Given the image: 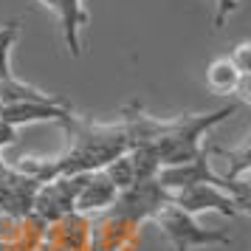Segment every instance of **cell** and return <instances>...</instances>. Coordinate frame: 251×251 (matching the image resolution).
<instances>
[{"label":"cell","instance_id":"6da1fadb","mask_svg":"<svg viewBox=\"0 0 251 251\" xmlns=\"http://www.w3.org/2000/svg\"><path fill=\"white\" fill-rule=\"evenodd\" d=\"M138 102H130L122 110V119L113 125L88 122L71 113L59 127L68 136V150L51 158H17L14 170L37 178L40 183L54 181L59 175H82V172L104 170L119 155H127L138 144Z\"/></svg>","mask_w":251,"mask_h":251},{"label":"cell","instance_id":"7a4b0ae2","mask_svg":"<svg viewBox=\"0 0 251 251\" xmlns=\"http://www.w3.org/2000/svg\"><path fill=\"white\" fill-rule=\"evenodd\" d=\"M237 107L240 102L220 107L215 113H183V116H175V119H167V130L158 138L150 141L155 155H158V164L161 167H175V164H186V161L198 158L203 152L201 136L209 133L215 125L226 122Z\"/></svg>","mask_w":251,"mask_h":251},{"label":"cell","instance_id":"3957f363","mask_svg":"<svg viewBox=\"0 0 251 251\" xmlns=\"http://www.w3.org/2000/svg\"><path fill=\"white\" fill-rule=\"evenodd\" d=\"M152 223L161 228V234L170 240L175 249H206V246H228L231 234L223 228H203L195 215H186L178 206L167 203Z\"/></svg>","mask_w":251,"mask_h":251},{"label":"cell","instance_id":"277c9868","mask_svg":"<svg viewBox=\"0 0 251 251\" xmlns=\"http://www.w3.org/2000/svg\"><path fill=\"white\" fill-rule=\"evenodd\" d=\"M167 203H170V192H167L155 178H150V181H136L130 189L119 192L116 201L107 206V209H113V212H119L122 217L133 220L138 226H144V223L152 220Z\"/></svg>","mask_w":251,"mask_h":251},{"label":"cell","instance_id":"5b68a950","mask_svg":"<svg viewBox=\"0 0 251 251\" xmlns=\"http://www.w3.org/2000/svg\"><path fill=\"white\" fill-rule=\"evenodd\" d=\"M88 181V172L82 175H59L54 181L40 183V189L34 195V206H31V215L40 217L43 223L59 220L74 212V201L79 195L82 183Z\"/></svg>","mask_w":251,"mask_h":251},{"label":"cell","instance_id":"8992f818","mask_svg":"<svg viewBox=\"0 0 251 251\" xmlns=\"http://www.w3.org/2000/svg\"><path fill=\"white\" fill-rule=\"evenodd\" d=\"M141 226L122 217L113 209H104L91 217V240L88 251H130L138 243Z\"/></svg>","mask_w":251,"mask_h":251},{"label":"cell","instance_id":"52a82bcc","mask_svg":"<svg viewBox=\"0 0 251 251\" xmlns=\"http://www.w3.org/2000/svg\"><path fill=\"white\" fill-rule=\"evenodd\" d=\"M170 203L195 217L201 212H217V215H226V217L246 215L231 195L212 186V183H192V186L175 189V192H170Z\"/></svg>","mask_w":251,"mask_h":251},{"label":"cell","instance_id":"ba28073f","mask_svg":"<svg viewBox=\"0 0 251 251\" xmlns=\"http://www.w3.org/2000/svg\"><path fill=\"white\" fill-rule=\"evenodd\" d=\"M88 240H91V217L71 212L59 220L46 223L37 251H88Z\"/></svg>","mask_w":251,"mask_h":251},{"label":"cell","instance_id":"9c48e42d","mask_svg":"<svg viewBox=\"0 0 251 251\" xmlns=\"http://www.w3.org/2000/svg\"><path fill=\"white\" fill-rule=\"evenodd\" d=\"M37 189H40L37 178L14 170L12 164H6L0 170V212L3 215H14V217L31 215Z\"/></svg>","mask_w":251,"mask_h":251},{"label":"cell","instance_id":"30bf717a","mask_svg":"<svg viewBox=\"0 0 251 251\" xmlns=\"http://www.w3.org/2000/svg\"><path fill=\"white\" fill-rule=\"evenodd\" d=\"M46 223L34 215L14 217L0 212V246L3 251H37Z\"/></svg>","mask_w":251,"mask_h":251},{"label":"cell","instance_id":"8fae6325","mask_svg":"<svg viewBox=\"0 0 251 251\" xmlns=\"http://www.w3.org/2000/svg\"><path fill=\"white\" fill-rule=\"evenodd\" d=\"M74 113V107L68 102H14V104H0V122L12 127L20 125H34V122H65Z\"/></svg>","mask_w":251,"mask_h":251},{"label":"cell","instance_id":"7c38bea8","mask_svg":"<svg viewBox=\"0 0 251 251\" xmlns=\"http://www.w3.org/2000/svg\"><path fill=\"white\" fill-rule=\"evenodd\" d=\"M116 195H119V189L110 183V178H107L102 170L88 172V181L82 183L79 195H76V201H74V212H79V215H85V217H93V215L104 212L107 206L113 203Z\"/></svg>","mask_w":251,"mask_h":251},{"label":"cell","instance_id":"4fadbf2b","mask_svg":"<svg viewBox=\"0 0 251 251\" xmlns=\"http://www.w3.org/2000/svg\"><path fill=\"white\" fill-rule=\"evenodd\" d=\"M51 12H57L59 25H62V37H65V48L71 57H79V31L88 23V12L82 0H40Z\"/></svg>","mask_w":251,"mask_h":251},{"label":"cell","instance_id":"5bb4252c","mask_svg":"<svg viewBox=\"0 0 251 251\" xmlns=\"http://www.w3.org/2000/svg\"><path fill=\"white\" fill-rule=\"evenodd\" d=\"M240 79H243V74L234 68V62L228 57L215 59V62L209 65V71H206V85L215 93H234Z\"/></svg>","mask_w":251,"mask_h":251},{"label":"cell","instance_id":"9a60e30c","mask_svg":"<svg viewBox=\"0 0 251 251\" xmlns=\"http://www.w3.org/2000/svg\"><path fill=\"white\" fill-rule=\"evenodd\" d=\"M102 172L110 178V183H113L119 192H125V189H130V186L136 183V170H133V158H130V155H119V158L110 161Z\"/></svg>","mask_w":251,"mask_h":251},{"label":"cell","instance_id":"2e32d148","mask_svg":"<svg viewBox=\"0 0 251 251\" xmlns=\"http://www.w3.org/2000/svg\"><path fill=\"white\" fill-rule=\"evenodd\" d=\"M17 37H20V20H12V23H6L0 28V82L14 76L12 65H9V54H12Z\"/></svg>","mask_w":251,"mask_h":251},{"label":"cell","instance_id":"e0dca14e","mask_svg":"<svg viewBox=\"0 0 251 251\" xmlns=\"http://www.w3.org/2000/svg\"><path fill=\"white\" fill-rule=\"evenodd\" d=\"M249 48H251L249 43H240V46L228 54V59L234 62V68H237L243 76H249Z\"/></svg>","mask_w":251,"mask_h":251},{"label":"cell","instance_id":"ac0fdd59","mask_svg":"<svg viewBox=\"0 0 251 251\" xmlns=\"http://www.w3.org/2000/svg\"><path fill=\"white\" fill-rule=\"evenodd\" d=\"M237 9V0H215V28L228 20V14Z\"/></svg>","mask_w":251,"mask_h":251},{"label":"cell","instance_id":"d6986e66","mask_svg":"<svg viewBox=\"0 0 251 251\" xmlns=\"http://www.w3.org/2000/svg\"><path fill=\"white\" fill-rule=\"evenodd\" d=\"M17 141V127L6 125V122H0V147H9Z\"/></svg>","mask_w":251,"mask_h":251},{"label":"cell","instance_id":"ffe728a7","mask_svg":"<svg viewBox=\"0 0 251 251\" xmlns=\"http://www.w3.org/2000/svg\"><path fill=\"white\" fill-rule=\"evenodd\" d=\"M175 251H189V249H175Z\"/></svg>","mask_w":251,"mask_h":251}]
</instances>
